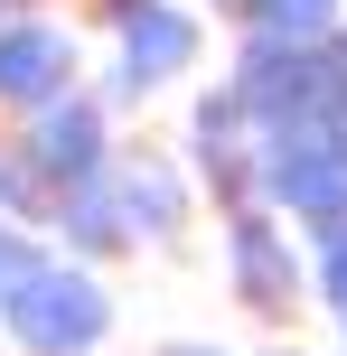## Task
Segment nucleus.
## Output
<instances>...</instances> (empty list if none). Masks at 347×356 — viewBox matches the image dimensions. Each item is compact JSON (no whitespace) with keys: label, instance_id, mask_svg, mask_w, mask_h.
Returning <instances> with one entry per match:
<instances>
[{"label":"nucleus","instance_id":"nucleus-1","mask_svg":"<svg viewBox=\"0 0 347 356\" xmlns=\"http://www.w3.org/2000/svg\"><path fill=\"white\" fill-rule=\"evenodd\" d=\"M10 328H19L29 356H85V347L113 328V309H104V291H94L85 272L29 263V272L10 282Z\"/></svg>","mask_w":347,"mask_h":356},{"label":"nucleus","instance_id":"nucleus-2","mask_svg":"<svg viewBox=\"0 0 347 356\" xmlns=\"http://www.w3.org/2000/svg\"><path fill=\"white\" fill-rule=\"evenodd\" d=\"M66 75H75V47L47 19H19V29L0 38V94H10V104H47V94H66Z\"/></svg>","mask_w":347,"mask_h":356},{"label":"nucleus","instance_id":"nucleus-3","mask_svg":"<svg viewBox=\"0 0 347 356\" xmlns=\"http://www.w3.org/2000/svg\"><path fill=\"white\" fill-rule=\"evenodd\" d=\"M188 56V29L169 10H150V0H131L122 10V85H150V75H169Z\"/></svg>","mask_w":347,"mask_h":356},{"label":"nucleus","instance_id":"nucleus-4","mask_svg":"<svg viewBox=\"0 0 347 356\" xmlns=\"http://www.w3.org/2000/svg\"><path fill=\"white\" fill-rule=\"evenodd\" d=\"M94 141H104V131H94V113L85 104H66V122H56V113H47V122H38V178H66V188H85V178H94Z\"/></svg>","mask_w":347,"mask_h":356},{"label":"nucleus","instance_id":"nucleus-5","mask_svg":"<svg viewBox=\"0 0 347 356\" xmlns=\"http://www.w3.org/2000/svg\"><path fill=\"white\" fill-rule=\"evenodd\" d=\"M244 282H254L263 300H273V291L291 282V272H273V253H263V234H254V225H244Z\"/></svg>","mask_w":347,"mask_h":356},{"label":"nucleus","instance_id":"nucleus-6","mask_svg":"<svg viewBox=\"0 0 347 356\" xmlns=\"http://www.w3.org/2000/svg\"><path fill=\"white\" fill-rule=\"evenodd\" d=\"M169 356H197V347H169Z\"/></svg>","mask_w":347,"mask_h":356}]
</instances>
